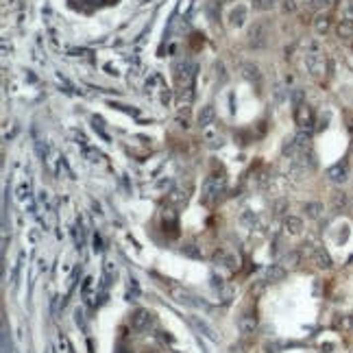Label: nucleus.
<instances>
[{
    "instance_id": "1",
    "label": "nucleus",
    "mask_w": 353,
    "mask_h": 353,
    "mask_svg": "<svg viewBox=\"0 0 353 353\" xmlns=\"http://www.w3.org/2000/svg\"><path fill=\"white\" fill-rule=\"evenodd\" d=\"M225 185H227V179L225 176H209L203 185V201L212 203L214 198H218L225 192Z\"/></svg>"
},
{
    "instance_id": "2",
    "label": "nucleus",
    "mask_w": 353,
    "mask_h": 353,
    "mask_svg": "<svg viewBox=\"0 0 353 353\" xmlns=\"http://www.w3.org/2000/svg\"><path fill=\"white\" fill-rule=\"evenodd\" d=\"M294 122L299 124L301 131H310L312 129V124H314V109L307 103L296 105V109H294Z\"/></svg>"
},
{
    "instance_id": "3",
    "label": "nucleus",
    "mask_w": 353,
    "mask_h": 353,
    "mask_svg": "<svg viewBox=\"0 0 353 353\" xmlns=\"http://www.w3.org/2000/svg\"><path fill=\"white\" fill-rule=\"evenodd\" d=\"M327 179L334 181V183H345L349 179V164L347 162H338L334 166L327 168Z\"/></svg>"
},
{
    "instance_id": "4",
    "label": "nucleus",
    "mask_w": 353,
    "mask_h": 353,
    "mask_svg": "<svg viewBox=\"0 0 353 353\" xmlns=\"http://www.w3.org/2000/svg\"><path fill=\"white\" fill-rule=\"evenodd\" d=\"M310 262L314 264L316 268H332L334 266V262H332V257H329V253L321 249V246H314V249H310Z\"/></svg>"
},
{
    "instance_id": "5",
    "label": "nucleus",
    "mask_w": 353,
    "mask_h": 353,
    "mask_svg": "<svg viewBox=\"0 0 353 353\" xmlns=\"http://www.w3.org/2000/svg\"><path fill=\"white\" fill-rule=\"evenodd\" d=\"M153 323V314L146 312V310H135L131 314V327L135 329V332H144L148 325Z\"/></svg>"
},
{
    "instance_id": "6",
    "label": "nucleus",
    "mask_w": 353,
    "mask_h": 353,
    "mask_svg": "<svg viewBox=\"0 0 353 353\" xmlns=\"http://www.w3.org/2000/svg\"><path fill=\"white\" fill-rule=\"evenodd\" d=\"M266 37H268L266 26H264V24H255V26H253V29L249 31V46H251V48H262V46H266Z\"/></svg>"
},
{
    "instance_id": "7",
    "label": "nucleus",
    "mask_w": 353,
    "mask_h": 353,
    "mask_svg": "<svg viewBox=\"0 0 353 353\" xmlns=\"http://www.w3.org/2000/svg\"><path fill=\"white\" fill-rule=\"evenodd\" d=\"M305 63H307V70H310L314 76H318V74L325 72V57H323L321 53H310L305 57Z\"/></svg>"
},
{
    "instance_id": "8",
    "label": "nucleus",
    "mask_w": 353,
    "mask_h": 353,
    "mask_svg": "<svg viewBox=\"0 0 353 353\" xmlns=\"http://www.w3.org/2000/svg\"><path fill=\"white\" fill-rule=\"evenodd\" d=\"M238 329L244 336H249L253 334L257 329V316L255 314H251V312H246V314H242L240 316V321H238Z\"/></svg>"
},
{
    "instance_id": "9",
    "label": "nucleus",
    "mask_w": 353,
    "mask_h": 353,
    "mask_svg": "<svg viewBox=\"0 0 353 353\" xmlns=\"http://www.w3.org/2000/svg\"><path fill=\"white\" fill-rule=\"evenodd\" d=\"M336 35L340 40H351L353 37V18H343L336 24Z\"/></svg>"
},
{
    "instance_id": "10",
    "label": "nucleus",
    "mask_w": 353,
    "mask_h": 353,
    "mask_svg": "<svg viewBox=\"0 0 353 353\" xmlns=\"http://www.w3.org/2000/svg\"><path fill=\"white\" fill-rule=\"evenodd\" d=\"M214 118H216V109H214L212 105H205V107L198 112V126L205 129V126H209L214 122Z\"/></svg>"
},
{
    "instance_id": "11",
    "label": "nucleus",
    "mask_w": 353,
    "mask_h": 353,
    "mask_svg": "<svg viewBox=\"0 0 353 353\" xmlns=\"http://www.w3.org/2000/svg\"><path fill=\"white\" fill-rule=\"evenodd\" d=\"M284 229L288 231L290 235H299L301 231H303V220L296 218V216H288V218L284 220Z\"/></svg>"
},
{
    "instance_id": "12",
    "label": "nucleus",
    "mask_w": 353,
    "mask_h": 353,
    "mask_svg": "<svg viewBox=\"0 0 353 353\" xmlns=\"http://www.w3.org/2000/svg\"><path fill=\"white\" fill-rule=\"evenodd\" d=\"M329 29H332V18H329V15H316V20H314V31H316L318 35H327Z\"/></svg>"
},
{
    "instance_id": "13",
    "label": "nucleus",
    "mask_w": 353,
    "mask_h": 353,
    "mask_svg": "<svg viewBox=\"0 0 353 353\" xmlns=\"http://www.w3.org/2000/svg\"><path fill=\"white\" fill-rule=\"evenodd\" d=\"M244 20H246V9L242 7H235L234 11L229 13V26H242L244 24Z\"/></svg>"
},
{
    "instance_id": "14",
    "label": "nucleus",
    "mask_w": 353,
    "mask_h": 353,
    "mask_svg": "<svg viewBox=\"0 0 353 353\" xmlns=\"http://www.w3.org/2000/svg\"><path fill=\"white\" fill-rule=\"evenodd\" d=\"M242 74H244V79H249V81H262L260 68L253 65V63H242Z\"/></svg>"
},
{
    "instance_id": "15",
    "label": "nucleus",
    "mask_w": 353,
    "mask_h": 353,
    "mask_svg": "<svg viewBox=\"0 0 353 353\" xmlns=\"http://www.w3.org/2000/svg\"><path fill=\"white\" fill-rule=\"evenodd\" d=\"M286 279V268L273 264L268 270H266V281H284Z\"/></svg>"
},
{
    "instance_id": "16",
    "label": "nucleus",
    "mask_w": 353,
    "mask_h": 353,
    "mask_svg": "<svg viewBox=\"0 0 353 353\" xmlns=\"http://www.w3.org/2000/svg\"><path fill=\"white\" fill-rule=\"evenodd\" d=\"M192 323H194V325H196V327H198V329H201V332H205V336H207V338H212V340H216V338H218V336H216V332H214V329H212V327H209V325H207V323H203V321H198V318H192Z\"/></svg>"
},
{
    "instance_id": "17",
    "label": "nucleus",
    "mask_w": 353,
    "mask_h": 353,
    "mask_svg": "<svg viewBox=\"0 0 353 353\" xmlns=\"http://www.w3.org/2000/svg\"><path fill=\"white\" fill-rule=\"evenodd\" d=\"M305 214L310 218H318L323 214V205H321V203H307V205H305Z\"/></svg>"
},
{
    "instance_id": "18",
    "label": "nucleus",
    "mask_w": 353,
    "mask_h": 353,
    "mask_svg": "<svg viewBox=\"0 0 353 353\" xmlns=\"http://www.w3.org/2000/svg\"><path fill=\"white\" fill-rule=\"evenodd\" d=\"M173 296H175V301H179V303H187V305L192 303V296L181 288H173Z\"/></svg>"
},
{
    "instance_id": "19",
    "label": "nucleus",
    "mask_w": 353,
    "mask_h": 353,
    "mask_svg": "<svg viewBox=\"0 0 353 353\" xmlns=\"http://www.w3.org/2000/svg\"><path fill=\"white\" fill-rule=\"evenodd\" d=\"M275 2L277 0H253V9L255 11H268L275 7Z\"/></svg>"
},
{
    "instance_id": "20",
    "label": "nucleus",
    "mask_w": 353,
    "mask_h": 353,
    "mask_svg": "<svg viewBox=\"0 0 353 353\" xmlns=\"http://www.w3.org/2000/svg\"><path fill=\"white\" fill-rule=\"evenodd\" d=\"M286 207H288V201H286V198H279V201H275V205H273V214L275 216H281V214L286 212Z\"/></svg>"
},
{
    "instance_id": "21",
    "label": "nucleus",
    "mask_w": 353,
    "mask_h": 353,
    "mask_svg": "<svg viewBox=\"0 0 353 353\" xmlns=\"http://www.w3.org/2000/svg\"><path fill=\"white\" fill-rule=\"evenodd\" d=\"M336 325H338V327H343V329H351V327H353V318L343 316V318H340V321L336 323Z\"/></svg>"
},
{
    "instance_id": "22",
    "label": "nucleus",
    "mask_w": 353,
    "mask_h": 353,
    "mask_svg": "<svg viewBox=\"0 0 353 353\" xmlns=\"http://www.w3.org/2000/svg\"><path fill=\"white\" fill-rule=\"evenodd\" d=\"M183 253H185V255H190V257H201V253H198V249H196L194 244H187L185 249H183Z\"/></svg>"
},
{
    "instance_id": "23",
    "label": "nucleus",
    "mask_w": 353,
    "mask_h": 353,
    "mask_svg": "<svg viewBox=\"0 0 353 353\" xmlns=\"http://www.w3.org/2000/svg\"><path fill=\"white\" fill-rule=\"evenodd\" d=\"M340 9H343L345 13H349V18H351V13H353V0H343Z\"/></svg>"
},
{
    "instance_id": "24",
    "label": "nucleus",
    "mask_w": 353,
    "mask_h": 353,
    "mask_svg": "<svg viewBox=\"0 0 353 353\" xmlns=\"http://www.w3.org/2000/svg\"><path fill=\"white\" fill-rule=\"evenodd\" d=\"M310 4L314 9H323V7H327V4H332V0H310Z\"/></svg>"
},
{
    "instance_id": "25",
    "label": "nucleus",
    "mask_w": 353,
    "mask_h": 353,
    "mask_svg": "<svg viewBox=\"0 0 353 353\" xmlns=\"http://www.w3.org/2000/svg\"><path fill=\"white\" fill-rule=\"evenodd\" d=\"M294 7H296L294 0H284V9H286V11H292Z\"/></svg>"
},
{
    "instance_id": "26",
    "label": "nucleus",
    "mask_w": 353,
    "mask_h": 353,
    "mask_svg": "<svg viewBox=\"0 0 353 353\" xmlns=\"http://www.w3.org/2000/svg\"><path fill=\"white\" fill-rule=\"evenodd\" d=\"M116 353H126V351H124V349H118V351H116Z\"/></svg>"
}]
</instances>
